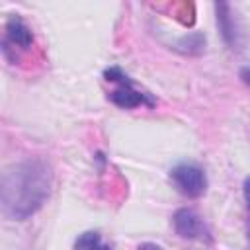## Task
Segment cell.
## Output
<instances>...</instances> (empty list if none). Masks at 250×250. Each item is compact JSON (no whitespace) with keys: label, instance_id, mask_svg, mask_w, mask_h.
Here are the masks:
<instances>
[{"label":"cell","instance_id":"1","mask_svg":"<svg viewBox=\"0 0 250 250\" xmlns=\"http://www.w3.org/2000/svg\"><path fill=\"white\" fill-rule=\"evenodd\" d=\"M51 191V170L43 160H25L4 174V211L16 219L35 213Z\"/></svg>","mask_w":250,"mask_h":250},{"label":"cell","instance_id":"2","mask_svg":"<svg viewBox=\"0 0 250 250\" xmlns=\"http://www.w3.org/2000/svg\"><path fill=\"white\" fill-rule=\"evenodd\" d=\"M104 78H105V82H111V84L115 86V88L107 94L109 100H111L115 105H119V107H123V109H133V107H139V105H148V107L154 105V100H152L146 92L139 90V88L133 84V80H131L121 68H117V66L107 68V70L104 72Z\"/></svg>","mask_w":250,"mask_h":250},{"label":"cell","instance_id":"3","mask_svg":"<svg viewBox=\"0 0 250 250\" xmlns=\"http://www.w3.org/2000/svg\"><path fill=\"white\" fill-rule=\"evenodd\" d=\"M170 178L174 186L178 188V191L186 197H199L207 189L205 172L197 164H191V162H182L174 166L170 172Z\"/></svg>","mask_w":250,"mask_h":250},{"label":"cell","instance_id":"4","mask_svg":"<svg viewBox=\"0 0 250 250\" xmlns=\"http://www.w3.org/2000/svg\"><path fill=\"white\" fill-rule=\"evenodd\" d=\"M174 230L184 240H211L207 225L191 209H178L174 213Z\"/></svg>","mask_w":250,"mask_h":250},{"label":"cell","instance_id":"5","mask_svg":"<svg viewBox=\"0 0 250 250\" xmlns=\"http://www.w3.org/2000/svg\"><path fill=\"white\" fill-rule=\"evenodd\" d=\"M33 45V33L31 29L20 20V18H10L6 21V29H4V43H2V51L6 57L12 55V51H27Z\"/></svg>","mask_w":250,"mask_h":250},{"label":"cell","instance_id":"6","mask_svg":"<svg viewBox=\"0 0 250 250\" xmlns=\"http://www.w3.org/2000/svg\"><path fill=\"white\" fill-rule=\"evenodd\" d=\"M74 250H111V246L102 240L100 232L88 230V232H82V234L76 238Z\"/></svg>","mask_w":250,"mask_h":250},{"label":"cell","instance_id":"7","mask_svg":"<svg viewBox=\"0 0 250 250\" xmlns=\"http://www.w3.org/2000/svg\"><path fill=\"white\" fill-rule=\"evenodd\" d=\"M244 201H246V230H248V242H250V178L244 180Z\"/></svg>","mask_w":250,"mask_h":250},{"label":"cell","instance_id":"8","mask_svg":"<svg viewBox=\"0 0 250 250\" xmlns=\"http://www.w3.org/2000/svg\"><path fill=\"white\" fill-rule=\"evenodd\" d=\"M139 250H162V248L156 246V244H152V242H145V244L139 246Z\"/></svg>","mask_w":250,"mask_h":250},{"label":"cell","instance_id":"9","mask_svg":"<svg viewBox=\"0 0 250 250\" xmlns=\"http://www.w3.org/2000/svg\"><path fill=\"white\" fill-rule=\"evenodd\" d=\"M240 78L250 86V68H242V70H240Z\"/></svg>","mask_w":250,"mask_h":250}]
</instances>
